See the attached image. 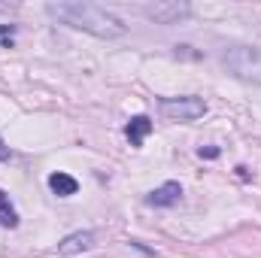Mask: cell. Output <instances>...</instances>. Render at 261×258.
<instances>
[{"label":"cell","instance_id":"cell-1","mask_svg":"<svg viewBox=\"0 0 261 258\" xmlns=\"http://www.w3.org/2000/svg\"><path fill=\"white\" fill-rule=\"evenodd\" d=\"M46 12L52 18H58L61 24H70L76 31H85V34H94V37H103V40H113V37L125 34L122 18H116L110 9H103L97 3L58 0V3H46Z\"/></svg>","mask_w":261,"mask_h":258},{"label":"cell","instance_id":"cell-2","mask_svg":"<svg viewBox=\"0 0 261 258\" xmlns=\"http://www.w3.org/2000/svg\"><path fill=\"white\" fill-rule=\"evenodd\" d=\"M222 64L237 79L261 85V49H255V46H231L222 55Z\"/></svg>","mask_w":261,"mask_h":258},{"label":"cell","instance_id":"cell-3","mask_svg":"<svg viewBox=\"0 0 261 258\" xmlns=\"http://www.w3.org/2000/svg\"><path fill=\"white\" fill-rule=\"evenodd\" d=\"M161 113L176 122H195L206 113V104L200 97H161Z\"/></svg>","mask_w":261,"mask_h":258},{"label":"cell","instance_id":"cell-4","mask_svg":"<svg viewBox=\"0 0 261 258\" xmlns=\"http://www.w3.org/2000/svg\"><path fill=\"white\" fill-rule=\"evenodd\" d=\"M143 12L161 24H173L179 15H189V6L186 3H155V6H143Z\"/></svg>","mask_w":261,"mask_h":258},{"label":"cell","instance_id":"cell-5","mask_svg":"<svg viewBox=\"0 0 261 258\" xmlns=\"http://www.w3.org/2000/svg\"><path fill=\"white\" fill-rule=\"evenodd\" d=\"M179 197H182V186L179 183H164V186H158L155 192L146 197V203L149 207H173Z\"/></svg>","mask_w":261,"mask_h":258},{"label":"cell","instance_id":"cell-6","mask_svg":"<svg viewBox=\"0 0 261 258\" xmlns=\"http://www.w3.org/2000/svg\"><path fill=\"white\" fill-rule=\"evenodd\" d=\"M91 243H94V234L91 231H76V234H70V237H64L58 243V252L61 255H76V252L91 249Z\"/></svg>","mask_w":261,"mask_h":258},{"label":"cell","instance_id":"cell-7","mask_svg":"<svg viewBox=\"0 0 261 258\" xmlns=\"http://www.w3.org/2000/svg\"><path fill=\"white\" fill-rule=\"evenodd\" d=\"M49 189L58 194V197H70V194H76L79 183H76L70 173H61V170H58V173H52V176H49Z\"/></svg>","mask_w":261,"mask_h":258},{"label":"cell","instance_id":"cell-8","mask_svg":"<svg viewBox=\"0 0 261 258\" xmlns=\"http://www.w3.org/2000/svg\"><path fill=\"white\" fill-rule=\"evenodd\" d=\"M152 131V122L146 119V116H134L128 122V128H125V134H128V140L134 143V146H140L143 140H146V134Z\"/></svg>","mask_w":261,"mask_h":258},{"label":"cell","instance_id":"cell-9","mask_svg":"<svg viewBox=\"0 0 261 258\" xmlns=\"http://www.w3.org/2000/svg\"><path fill=\"white\" fill-rule=\"evenodd\" d=\"M0 225H3V228H15V225H18V216H15V210L9 207V200H6L3 192H0Z\"/></svg>","mask_w":261,"mask_h":258},{"label":"cell","instance_id":"cell-10","mask_svg":"<svg viewBox=\"0 0 261 258\" xmlns=\"http://www.w3.org/2000/svg\"><path fill=\"white\" fill-rule=\"evenodd\" d=\"M0 161H9V149H6V143L0 140Z\"/></svg>","mask_w":261,"mask_h":258},{"label":"cell","instance_id":"cell-11","mask_svg":"<svg viewBox=\"0 0 261 258\" xmlns=\"http://www.w3.org/2000/svg\"><path fill=\"white\" fill-rule=\"evenodd\" d=\"M200 155H206V158H216V155H219V149H200Z\"/></svg>","mask_w":261,"mask_h":258},{"label":"cell","instance_id":"cell-12","mask_svg":"<svg viewBox=\"0 0 261 258\" xmlns=\"http://www.w3.org/2000/svg\"><path fill=\"white\" fill-rule=\"evenodd\" d=\"M6 37H12V24L9 28H0V40H6Z\"/></svg>","mask_w":261,"mask_h":258}]
</instances>
